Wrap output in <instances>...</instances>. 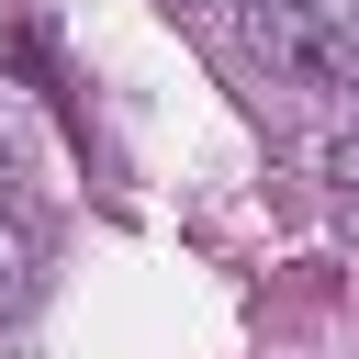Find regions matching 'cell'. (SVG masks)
I'll list each match as a JSON object with an SVG mask.
<instances>
[{"mask_svg": "<svg viewBox=\"0 0 359 359\" xmlns=\"http://www.w3.org/2000/svg\"><path fill=\"white\" fill-rule=\"evenodd\" d=\"M258 34H269V56H280V67H303L314 90H348V79H359V34H348V22H314L303 0H292V11H269Z\"/></svg>", "mask_w": 359, "mask_h": 359, "instance_id": "1", "label": "cell"}, {"mask_svg": "<svg viewBox=\"0 0 359 359\" xmlns=\"http://www.w3.org/2000/svg\"><path fill=\"white\" fill-rule=\"evenodd\" d=\"M34 269H45L34 224H22V213H0V314H11V303H34Z\"/></svg>", "mask_w": 359, "mask_h": 359, "instance_id": "2", "label": "cell"}, {"mask_svg": "<svg viewBox=\"0 0 359 359\" xmlns=\"http://www.w3.org/2000/svg\"><path fill=\"white\" fill-rule=\"evenodd\" d=\"M348 34H359V0H348Z\"/></svg>", "mask_w": 359, "mask_h": 359, "instance_id": "3", "label": "cell"}, {"mask_svg": "<svg viewBox=\"0 0 359 359\" xmlns=\"http://www.w3.org/2000/svg\"><path fill=\"white\" fill-rule=\"evenodd\" d=\"M348 168H359V146H348Z\"/></svg>", "mask_w": 359, "mask_h": 359, "instance_id": "4", "label": "cell"}]
</instances>
